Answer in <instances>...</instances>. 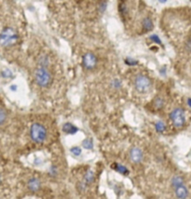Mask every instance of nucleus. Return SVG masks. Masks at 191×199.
I'll return each instance as SVG.
<instances>
[{"label": "nucleus", "mask_w": 191, "mask_h": 199, "mask_svg": "<svg viewBox=\"0 0 191 199\" xmlns=\"http://www.w3.org/2000/svg\"><path fill=\"white\" fill-rule=\"evenodd\" d=\"M112 86L115 88V89H119L121 87V81L118 79H115L113 81H112Z\"/></svg>", "instance_id": "22"}, {"label": "nucleus", "mask_w": 191, "mask_h": 199, "mask_svg": "<svg viewBox=\"0 0 191 199\" xmlns=\"http://www.w3.org/2000/svg\"><path fill=\"white\" fill-rule=\"evenodd\" d=\"M19 36L17 32L11 27H6L1 33V45L3 47H9L18 41Z\"/></svg>", "instance_id": "3"}, {"label": "nucleus", "mask_w": 191, "mask_h": 199, "mask_svg": "<svg viewBox=\"0 0 191 199\" xmlns=\"http://www.w3.org/2000/svg\"><path fill=\"white\" fill-rule=\"evenodd\" d=\"M82 147L87 150H91L93 148V142L90 138H86L82 141Z\"/></svg>", "instance_id": "17"}, {"label": "nucleus", "mask_w": 191, "mask_h": 199, "mask_svg": "<svg viewBox=\"0 0 191 199\" xmlns=\"http://www.w3.org/2000/svg\"><path fill=\"white\" fill-rule=\"evenodd\" d=\"M134 85H135V89L139 92V93H146L150 90L152 82L151 79L145 76V75H138L135 78L134 80Z\"/></svg>", "instance_id": "5"}, {"label": "nucleus", "mask_w": 191, "mask_h": 199, "mask_svg": "<svg viewBox=\"0 0 191 199\" xmlns=\"http://www.w3.org/2000/svg\"><path fill=\"white\" fill-rule=\"evenodd\" d=\"M49 174L51 176V177H55L57 174H58V169L55 166H52L51 168H50V171H49Z\"/></svg>", "instance_id": "21"}, {"label": "nucleus", "mask_w": 191, "mask_h": 199, "mask_svg": "<svg viewBox=\"0 0 191 199\" xmlns=\"http://www.w3.org/2000/svg\"><path fill=\"white\" fill-rule=\"evenodd\" d=\"M87 186H88V185H87L84 181H80V182H78V184H77L78 190H79L80 192H84V191L86 190Z\"/></svg>", "instance_id": "24"}, {"label": "nucleus", "mask_w": 191, "mask_h": 199, "mask_svg": "<svg viewBox=\"0 0 191 199\" xmlns=\"http://www.w3.org/2000/svg\"><path fill=\"white\" fill-rule=\"evenodd\" d=\"M174 195L177 199H187L189 196V189L184 184L174 189Z\"/></svg>", "instance_id": "8"}, {"label": "nucleus", "mask_w": 191, "mask_h": 199, "mask_svg": "<svg viewBox=\"0 0 191 199\" xmlns=\"http://www.w3.org/2000/svg\"><path fill=\"white\" fill-rule=\"evenodd\" d=\"M130 159L132 163L134 164H139L143 161L144 159V154H143V151L137 148V147H134L132 148L130 151Z\"/></svg>", "instance_id": "7"}, {"label": "nucleus", "mask_w": 191, "mask_h": 199, "mask_svg": "<svg viewBox=\"0 0 191 199\" xmlns=\"http://www.w3.org/2000/svg\"><path fill=\"white\" fill-rule=\"evenodd\" d=\"M81 151H81V149H80L79 147H77V146H75V147L71 148V150H70V152H71L74 156H76V157L80 156Z\"/></svg>", "instance_id": "19"}, {"label": "nucleus", "mask_w": 191, "mask_h": 199, "mask_svg": "<svg viewBox=\"0 0 191 199\" xmlns=\"http://www.w3.org/2000/svg\"><path fill=\"white\" fill-rule=\"evenodd\" d=\"M63 131L68 135H74L78 131V128L75 126L74 125H72L71 123H66L63 126Z\"/></svg>", "instance_id": "10"}, {"label": "nucleus", "mask_w": 191, "mask_h": 199, "mask_svg": "<svg viewBox=\"0 0 191 199\" xmlns=\"http://www.w3.org/2000/svg\"><path fill=\"white\" fill-rule=\"evenodd\" d=\"M188 105L189 106V108H191V98L188 99Z\"/></svg>", "instance_id": "29"}, {"label": "nucleus", "mask_w": 191, "mask_h": 199, "mask_svg": "<svg viewBox=\"0 0 191 199\" xmlns=\"http://www.w3.org/2000/svg\"><path fill=\"white\" fill-rule=\"evenodd\" d=\"M150 39H151V40H153L155 43H158V44H159V45L161 44V40L159 39V38L157 35H153V36H151V37H150Z\"/></svg>", "instance_id": "25"}, {"label": "nucleus", "mask_w": 191, "mask_h": 199, "mask_svg": "<svg viewBox=\"0 0 191 199\" xmlns=\"http://www.w3.org/2000/svg\"><path fill=\"white\" fill-rule=\"evenodd\" d=\"M1 75H2V77H3L4 79H8V78H11L13 74H12V72H11V70H10V69L6 68V69L2 70Z\"/></svg>", "instance_id": "20"}, {"label": "nucleus", "mask_w": 191, "mask_h": 199, "mask_svg": "<svg viewBox=\"0 0 191 199\" xmlns=\"http://www.w3.org/2000/svg\"><path fill=\"white\" fill-rule=\"evenodd\" d=\"M167 0H159V2H160V3H165Z\"/></svg>", "instance_id": "30"}, {"label": "nucleus", "mask_w": 191, "mask_h": 199, "mask_svg": "<svg viewBox=\"0 0 191 199\" xmlns=\"http://www.w3.org/2000/svg\"><path fill=\"white\" fill-rule=\"evenodd\" d=\"M82 65L88 70H91V69L95 68V66H97L96 56L92 53L85 54L82 57Z\"/></svg>", "instance_id": "6"}, {"label": "nucleus", "mask_w": 191, "mask_h": 199, "mask_svg": "<svg viewBox=\"0 0 191 199\" xmlns=\"http://www.w3.org/2000/svg\"><path fill=\"white\" fill-rule=\"evenodd\" d=\"M5 120H6V112H5L4 109H1V110H0V124L3 125Z\"/></svg>", "instance_id": "23"}, {"label": "nucleus", "mask_w": 191, "mask_h": 199, "mask_svg": "<svg viewBox=\"0 0 191 199\" xmlns=\"http://www.w3.org/2000/svg\"><path fill=\"white\" fill-rule=\"evenodd\" d=\"M171 183H172V187L174 189H175V188H177L179 186L184 185L185 181H184V179L181 176H174V177H173Z\"/></svg>", "instance_id": "11"}, {"label": "nucleus", "mask_w": 191, "mask_h": 199, "mask_svg": "<svg viewBox=\"0 0 191 199\" xmlns=\"http://www.w3.org/2000/svg\"><path fill=\"white\" fill-rule=\"evenodd\" d=\"M125 62H126V64L129 65V66H134L135 64H137L136 61H134L133 59H130V58H127Z\"/></svg>", "instance_id": "26"}, {"label": "nucleus", "mask_w": 191, "mask_h": 199, "mask_svg": "<svg viewBox=\"0 0 191 199\" xmlns=\"http://www.w3.org/2000/svg\"><path fill=\"white\" fill-rule=\"evenodd\" d=\"M154 106H155V108L157 109V110H160V109H162L163 108V106H164V100H163V98H161V97H157L156 99H155V101H154Z\"/></svg>", "instance_id": "18"}, {"label": "nucleus", "mask_w": 191, "mask_h": 199, "mask_svg": "<svg viewBox=\"0 0 191 199\" xmlns=\"http://www.w3.org/2000/svg\"><path fill=\"white\" fill-rule=\"evenodd\" d=\"M38 63H39L40 66H42V67H47V66H49V64H50V59H49V57H48L47 55H42V56L39 57Z\"/></svg>", "instance_id": "15"}, {"label": "nucleus", "mask_w": 191, "mask_h": 199, "mask_svg": "<svg viewBox=\"0 0 191 199\" xmlns=\"http://www.w3.org/2000/svg\"><path fill=\"white\" fill-rule=\"evenodd\" d=\"M112 167L117 171V172H119L120 174H121V175H128L129 174V170H128V168L126 166H124L123 165H120V164H115V165H113L112 166Z\"/></svg>", "instance_id": "13"}, {"label": "nucleus", "mask_w": 191, "mask_h": 199, "mask_svg": "<svg viewBox=\"0 0 191 199\" xmlns=\"http://www.w3.org/2000/svg\"><path fill=\"white\" fill-rule=\"evenodd\" d=\"M142 24H143V28H144V31H151L153 29V26H154L153 23H152V20L150 18H148V17H146V18H144L143 20Z\"/></svg>", "instance_id": "14"}, {"label": "nucleus", "mask_w": 191, "mask_h": 199, "mask_svg": "<svg viewBox=\"0 0 191 199\" xmlns=\"http://www.w3.org/2000/svg\"><path fill=\"white\" fill-rule=\"evenodd\" d=\"M94 173H93V171H91V170H88L87 172H86V174H85V176H84V182L87 184V185H90V184H91L93 181H94Z\"/></svg>", "instance_id": "12"}, {"label": "nucleus", "mask_w": 191, "mask_h": 199, "mask_svg": "<svg viewBox=\"0 0 191 199\" xmlns=\"http://www.w3.org/2000/svg\"><path fill=\"white\" fill-rule=\"evenodd\" d=\"M35 79L37 85H39L42 88H46L51 83L52 78L51 72L48 70L47 67L40 66L35 71Z\"/></svg>", "instance_id": "1"}, {"label": "nucleus", "mask_w": 191, "mask_h": 199, "mask_svg": "<svg viewBox=\"0 0 191 199\" xmlns=\"http://www.w3.org/2000/svg\"><path fill=\"white\" fill-rule=\"evenodd\" d=\"M155 128H156L157 132L162 133L166 130V125H165V124H164L162 121H159V122H157V123H156V125H155Z\"/></svg>", "instance_id": "16"}, {"label": "nucleus", "mask_w": 191, "mask_h": 199, "mask_svg": "<svg viewBox=\"0 0 191 199\" xmlns=\"http://www.w3.org/2000/svg\"><path fill=\"white\" fill-rule=\"evenodd\" d=\"M47 129L46 127L38 123H35L30 127V136L31 139L36 143H42L47 138Z\"/></svg>", "instance_id": "2"}, {"label": "nucleus", "mask_w": 191, "mask_h": 199, "mask_svg": "<svg viewBox=\"0 0 191 199\" xmlns=\"http://www.w3.org/2000/svg\"><path fill=\"white\" fill-rule=\"evenodd\" d=\"M27 187L31 192H37L41 187V181L37 178H31L27 182Z\"/></svg>", "instance_id": "9"}, {"label": "nucleus", "mask_w": 191, "mask_h": 199, "mask_svg": "<svg viewBox=\"0 0 191 199\" xmlns=\"http://www.w3.org/2000/svg\"><path fill=\"white\" fill-rule=\"evenodd\" d=\"M187 47H188L189 51H191V40H189V43H188Z\"/></svg>", "instance_id": "27"}, {"label": "nucleus", "mask_w": 191, "mask_h": 199, "mask_svg": "<svg viewBox=\"0 0 191 199\" xmlns=\"http://www.w3.org/2000/svg\"><path fill=\"white\" fill-rule=\"evenodd\" d=\"M170 120L175 128H182L186 125V112L182 108H176L170 113Z\"/></svg>", "instance_id": "4"}, {"label": "nucleus", "mask_w": 191, "mask_h": 199, "mask_svg": "<svg viewBox=\"0 0 191 199\" xmlns=\"http://www.w3.org/2000/svg\"><path fill=\"white\" fill-rule=\"evenodd\" d=\"M10 90H12V91H16V90H17V86H16V85H12V86H10Z\"/></svg>", "instance_id": "28"}]
</instances>
